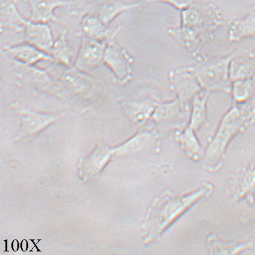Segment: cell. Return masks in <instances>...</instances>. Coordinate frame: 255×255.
<instances>
[{"label":"cell","mask_w":255,"mask_h":255,"mask_svg":"<svg viewBox=\"0 0 255 255\" xmlns=\"http://www.w3.org/2000/svg\"><path fill=\"white\" fill-rule=\"evenodd\" d=\"M181 12V27L170 28L168 33L193 55L225 23L221 11L213 3L193 2Z\"/></svg>","instance_id":"obj_1"},{"label":"cell","mask_w":255,"mask_h":255,"mask_svg":"<svg viewBox=\"0 0 255 255\" xmlns=\"http://www.w3.org/2000/svg\"><path fill=\"white\" fill-rule=\"evenodd\" d=\"M214 187L205 182L193 191L178 195L166 192L152 203L145 224V241L150 242L160 237L167 228L202 199L209 197Z\"/></svg>","instance_id":"obj_2"},{"label":"cell","mask_w":255,"mask_h":255,"mask_svg":"<svg viewBox=\"0 0 255 255\" xmlns=\"http://www.w3.org/2000/svg\"><path fill=\"white\" fill-rule=\"evenodd\" d=\"M255 123V109L248 110L238 105L225 114L215 136L204 153V166L210 172L218 171L225 159L226 149L237 134Z\"/></svg>","instance_id":"obj_3"},{"label":"cell","mask_w":255,"mask_h":255,"mask_svg":"<svg viewBox=\"0 0 255 255\" xmlns=\"http://www.w3.org/2000/svg\"><path fill=\"white\" fill-rule=\"evenodd\" d=\"M234 55L210 58L196 65L188 66L197 79L202 90L209 92L215 91L231 92L230 64Z\"/></svg>","instance_id":"obj_4"},{"label":"cell","mask_w":255,"mask_h":255,"mask_svg":"<svg viewBox=\"0 0 255 255\" xmlns=\"http://www.w3.org/2000/svg\"><path fill=\"white\" fill-rule=\"evenodd\" d=\"M134 58L122 46L112 41L108 43L104 63L109 67L117 83L125 84L131 78Z\"/></svg>","instance_id":"obj_5"},{"label":"cell","mask_w":255,"mask_h":255,"mask_svg":"<svg viewBox=\"0 0 255 255\" xmlns=\"http://www.w3.org/2000/svg\"><path fill=\"white\" fill-rule=\"evenodd\" d=\"M190 105L183 104L177 98L157 105L150 120L160 128L181 127L190 120Z\"/></svg>","instance_id":"obj_6"},{"label":"cell","mask_w":255,"mask_h":255,"mask_svg":"<svg viewBox=\"0 0 255 255\" xmlns=\"http://www.w3.org/2000/svg\"><path fill=\"white\" fill-rule=\"evenodd\" d=\"M169 81L171 90L184 104L189 105L196 94L202 90L188 66L171 70L169 75Z\"/></svg>","instance_id":"obj_7"},{"label":"cell","mask_w":255,"mask_h":255,"mask_svg":"<svg viewBox=\"0 0 255 255\" xmlns=\"http://www.w3.org/2000/svg\"><path fill=\"white\" fill-rule=\"evenodd\" d=\"M228 192L234 201L253 205L255 197V164L240 168L231 177Z\"/></svg>","instance_id":"obj_8"},{"label":"cell","mask_w":255,"mask_h":255,"mask_svg":"<svg viewBox=\"0 0 255 255\" xmlns=\"http://www.w3.org/2000/svg\"><path fill=\"white\" fill-rule=\"evenodd\" d=\"M108 42L84 38L76 58L75 67L79 71L87 72L98 67L104 62Z\"/></svg>","instance_id":"obj_9"},{"label":"cell","mask_w":255,"mask_h":255,"mask_svg":"<svg viewBox=\"0 0 255 255\" xmlns=\"http://www.w3.org/2000/svg\"><path fill=\"white\" fill-rule=\"evenodd\" d=\"M119 102L128 118L139 125L144 124L151 119L160 103L159 99L155 96L147 97L140 101H130L125 98H120Z\"/></svg>","instance_id":"obj_10"},{"label":"cell","mask_w":255,"mask_h":255,"mask_svg":"<svg viewBox=\"0 0 255 255\" xmlns=\"http://www.w3.org/2000/svg\"><path fill=\"white\" fill-rule=\"evenodd\" d=\"M160 146L159 133L154 130H145L136 134L132 138L114 149L116 154H138L156 151Z\"/></svg>","instance_id":"obj_11"},{"label":"cell","mask_w":255,"mask_h":255,"mask_svg":"<svg viewBox=\"0 0 255 255\" xmlns=\"http://www.w3.org/2000/svg\"><path fill=\"white\" fill-rule=\"evenodd\" d=\"M2 50L11 59L25 65L33 66L41 61H54L51 55L28 43L5 46Z\"/></svg>","instance_id":"obj_12"},{"label":"cell","mask_w":255,"mask_h":255,"mask_svg":"<svg viewBox=\"0 0 255 255\" xmlns=\"http://www.w3.org/2000/svg\"><path fill=\"white\" fill-rule=\"evenodd\" d=\"M25 39L27 42L43 51H48L54 45L51 28L45 22H34L26 20Z\"/></svg>","instance_id":"obj_13"},{"label":"cell","mask_w":255,"mask_h":255,"mask_svg":"<svg viewBox=\"0 0 255 255\" xmlns=\"http://www.w3.org/2000/svg\"><path fill=\"white\" fill-rule=\"evenodd\" d=\"M27 2L31 8L30 20L48 23L57 20L54 11L56 8L72 4L70 0H20Z\"/></svg>","instance_id":"obj_14"},{"label":"cell","mask_w":255,"mask_h":255,"mask_svg":"<svg viewBox=\"0 0 255 255\" xmlns=\"http://www.w3.org/2000/svg\"><path fill=\"white\" fill-rule=\"evenodd\" d=\"M82 28L87 37L110 43L114 41L122 27L121 26L109 27V25L105 24L96 14H87L82 20Z\"/></svg>","instance_id":"obj_15"},{"label":"cell","mask_w":255,"mask_h":255,"mask_svg":"<svg viewBox=\"0 0 255 255\" xmlns=\"http://www.w3.org/2000/svg\"><path fill=\"white\" fill-rule=\"evenodd\" d=\"M255 55L245 52L234 54L230 64L231 81L236 82L255 78Z\"/></svg>","instance_id":"obj_16"},{"label":"cell","mask_w":255,"mask_h":255,"mask_svg":"<svg viewBox=\"0 0 255 255\" xmlns=\"http://www.w3.org/2000/svg\"><path fill=\"white\" fill-rule=\"evenodd\" d=\"M145 4V0L132 2L114 0L99 4L95 14L105 24L109 25L120 14L141 7Z\"/></svg>","instance_id":"obj_17"},{"label":"cell","mask_w":255,"mask_h":255,"mask_svg":"<svg viewBox=\"0 0 255 255\" xmlns=\"http://www.w3.org/2000/svg\"><path fill=\"white\" fill-rule=\"evenodd\" d=\"M25 18L17 8L15 0H1V29L16 31L24 30Z\"/></svg>","instance_id":"obj_18"},{"label":"cell","mask_w":255,"mask_h":255,"mask_svg":"<svg viewBox=\"0 0 255 255\" xmlns=\"http://www.w3.org/2000/svg\"><path fill=\"white\" fill-rule=\"evenodd\" d=\"M207 245L210 254L212 255L240 254L254 247L252 242L236 243L223 241L215 234H211L207 237Z\"/></svg>","instance_id":"obj_19"},{"label":"cell","mask_w":255,"mask_h":255,"mask_svg":"<svg viewBox=\"0 0 255 255\" xmlns=\"http://www.w3.org/2000/svg\"><path fill=\"white\" fill-rule=\"evenodd\" d=\"M254 36H255V5L245 16L231 23L228 39L231 42H237Z\"/></svg>","instance_id":"obj_20"},{"label":"cell","mask_w":255,"mask_h":255,"mask_svg":"<svg viewBox=\"0 0 255 255\" xmlns=\"http://www.w3.org/2000/svg\"><path fill=\"white\" fill-rule=\"evenodd\" d=\"M175 139L187 156L194 161H198L204 156V152L199 143L195 130L189 126L175 133Z\"/></svg>","instance_id":"obj_21"},{"label":"cell","mask_w":255,"mask_h":255,"mask_svg":"<svg viewBox=\"0 0 255 255\" xmlns=\"http://www.w3.org/2000/svg\"><path fill=\"white\" fill-rule=\"evenodd\" d=\"M210 92L202 90L196 94L192 101V109L189 127L197 130L207 119V102Z\"/></svg>","instance_id":"obj_22"},{"label":"cell","mask_w":255,"mask_h":255,"mask_svg":"<svg viewBox=\"0 0 255 255\" xmlns=\"http://www.w3.org/2000/svg\"><path fill=\"white\" fill-rule=\"evenodd\" d=\"M49 51L54 61H57V62L66 66H70L73 51L71 47L67 42L66 30L63 31L60 37L55 41L53 46Z\"/></svg>","instance_id":"obj_23"},{"label":"cell","mask_w":255,"mask_h":255,"mask_svg":"<svg viewBox=\"0 0 255 255\" xmlns=\"http://www.w3.org/2000/svg\"><path fill=\"white\" fill-rule=\"evenodd\" d=\"M255 78L234 82L233 90L234 102L238 105L249 101L255 90Z\"/></svg>","instance_id":"obj_24"},{"label":"cell","mask_w":255,"mask_h":255,"mask_svg":"<svg viewBox=\"0 0 255 255\" xmlns=\"http://www.w3.org/2000/svg\"><path fill=\"white\" fill-rule=\"evenodd\" d=\"M145 3L154 2H162L174 7L176 9L183 10L193 3L192 0H145Z\"/></svg>","instance_id":"obj_25"},{"label":"cell","mask_w":255,"mask_h":255,"mask_svg":"<svg viewBox=\"0 0 255 255\" xmlns=\"http://www.w3.org/2000/svg\"><path fill=\"white\" fill-rule=\"evenodd\" d=\"M240 221L245 225L255 224V207L243 213L240 217Z\"/></svg>","instance_id":"obj_26"},{"label":"cell","mask_w":255,"mask_h":255,"mask_svg":"<svg viewBox=\"0 0 255 255\" xmlns=\"http://www.w3.org/2000/svg\"><path fill=\"white\" fill-rule=\"evenodd\" d=\"M31 241L34 243V246H35V247H36V249H37V251H38V252H40V251L39 250V248H37V246H36V243H35L34 242V240H31Z\"/></svg>","instance_id":"obj_27"},{"label":"cell","mask_w":255,"mask_h":255,"mask_svg":"<svg viewBox=\"0 0 255 255\" xmlns=\"http://www.w3.org/2000/svg\"><path fill=\"white\" fill-rule=\"evenodd\" d=\"M5 243H6V247H5V251H8L7 249V240H5Z\"/></svg>","instance_id":"obj_28"}]
</instances>
